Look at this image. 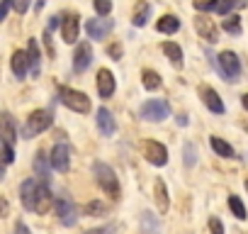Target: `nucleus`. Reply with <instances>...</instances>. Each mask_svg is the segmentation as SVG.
Segmentation results:
<instances>
[{
	"instance_id": "1",
	"label": "nucleus",
	"mask_w": 248,
	"mask_h": 234,
	"mask_svg": "<svg viewBox=\"0 0 248 234\" xmlns=\"http://www.w3.org/2000/svg\"><path fill=\"white\" fill-rule=\"evenodd\" d=\"M20 198H22V205L30 210V212H46L54 202V195H51V188L46 181L42 178H27L20 188Z\"/></svg>"
},
{
	"instance_id": "2",
	"label": "nucleus",
	"mask_w": 248,
	"mask_h": 234,
	"mask_svg": "<svg viewBox=\"0 0 248 234\" xmlns=\"http://www.w3.org/2000/svg\"><path fill=\"white\" fill-rule=\"evenodd\" d=\"M51 125H54V115L49 110H34L27 117V122H25V127H22L20 134H22V139H34L42 132H46Z\"/></svg>"
},
{
	"instance_id": "3",
	"label": "nucleus",
	"mask_w": 248,
	"mask_h": 234,
	"mask_svg": "<svg viewBox=\"0 0 248 234\" xmlns=\"http://www.w3.org/2000/svg\"><path fill=\"white\" fill-rule=\"evenodd\" d=\"M93 176H95L97 185L105 190V195H109L112 200L119 198V181H117V173H114L107 164L95 161V164H93Z\"/></svg>"
},
{
	"instance_id": "4",
	"label": "nucleus",
	"mask_w": 248,
	"mask_h": 234,
	"mask_svg": "<svg viewBox=\"0 0 248 234\" xmlns=\"http://www.w3.org/2000/svg\"><path fill=\"white\" fill-rule=\"evenodd\" d=\"M56 98H59V102H63L73 112H80V115H88L90 112V98L85 93H80V90H73L68 85H59Z\"/></svg>"
},
{
	"instance_id": "5",
	"label": "nucleus",
	"mask_w": 248,
	"mask_h": 234,
	"mask_svg": "<svg viewBox=\"0 0 248 234\" xmlns=\"http://www.w3.org/2000/svg\"><path fill=\"white\" fill-rule=\"evenodd\" d=\"M139 117L146 122H163L166 117H170V105L166 100H146L139 110Z\"/></svg>"
},
{
	"instance_id": "6",
	"label": "nucleus",
	"mask_w": 248,
	"mask_h": 234,
	"mask_svg": "<svg viewBox=\"0 0 248 234\" xmlns=\"http://www.w3.org/2000/svg\"><path fill=\"white\" fill-rule=\"evenodd\" d=\"M217 66H219V73L224 76V81H238L241 76V61L233 51H221L219 59H217Z\"/></svg>"
},
{
	"instance_id": "7",
	"label": "nucleus",
	"mask_w": 248,
	"mask_h": 234,
	"mask_svg": "<svg viewBox=\"0 0 248 234\" xmlns=\"http://www.w3.org/2000/svg\"><path fill=\"white\" fill-rule=\"evenodd\" d=\"M141 154L154 166H166L168 164V149L161 142H156V139H144L141 142Z\"/></svg>"
},
{
	"instance_id": "8",
	"label": "nucleus",
	"mask_w": 248,
	"mask_h": 234,
	"mask_svg": "<svg viewBox=\"0 0 248 234\" xmlns=\"http://www.w3.org/2000/svg\"><path fill=\"white\" fill-rule=\"evenodd\" d=\"M49 161H51V168H56V171L66 173V171L71 168V149H68V144H63V142L54 144Z\"/></svg>"
},
{
	"instance_id": "9",
	"label": "nucleus",
	"mask_w": 248,
	"mask_h": 234,
	"mask_svg": "<svg viewBox=\"0 0 248 234\" xmlns=\"http://www.w3.org/2000/svg\"><path fill=\"white\" fill-rule=\"evenodd\" d=\"M54 210H56V217L61 219V224L73 227V224L78 222V207H76L68 198H59L56 205H54Z\"/></svg>"
},
{
	"instance_id": "10",
	"label": "nucleus",
	"mask_w": 248,
	"mask_h": 234,
	"mask_svg": "<svg viewBox=\"0 0 248 234\" xmlns=\"http://www.w3.org/2000/svg\"><path fill=\"white\" fill-rule=\"evenodd\" d=\"M195 32L200 34V39H204L209 44H217L219 42V30H217L214 20H207L204 15H197L195 17Z\"/></svg>"
},
{
	"instance_id": "11",
	"label": "nucleus",
	"mask_w": 248,
	"mask_h": 234,
	"mask_svg": "<svg viewBox=\"0 0 248 234\" xmlns=\"http://www.w3.org/2000/svg\"><path fill=\"white\" fill-rule=\"evenodd\" d=\"M112 30H114V22L107 20V17H100V20L95 17V20H88L85 22V32H88L90 39H105Z\"/></svg>"
},
{
	"instance_id": "12",
	"label": "nucleus",
	"mask_w": 248,
	"mask_h": 234,
	"mask_svg": "<svg viewBox=\"0 0 248 234\" xmlns=\"http://www.w3.org/2000/svg\"><path fill=\"white\" fill-rule=\"evenodd\" d=\"M80 34V17L78 15H66L61 20V37L66 44H76Z\"/></svg>"
},
{
	"instance_id": "13",
	"label": "nucleus",
	"mask_w": 248,
	"mask_h": 234,
	"mask_svg": "<svg viewBox=\"0 0 248 234\" xmlns=\"http://www.w3.org/2000/svg\"><path fill=\"white\" fill-rule=\"evenodd\" d=\"M90 64H93V47L88 42H78V49L73 54V71L83 73Z\"/></svg>"
},
{
	"instance_id": "14",
	"label": "nucleus",
	"mask_w": 248,
	"mask_h": 234,
	"mask_svg": "<svg viewBox=\"0 0 248 234\" xmlns=\"http://www.w3.org/2000/svg\"><path fill=\"white\" fill-rule=\"evenodd\" d=\"M200 98H202V102L207 105V110L209 112H214V115H224V102H221V98H219V93L214 90V88H209V85H200Z\"/></svg>"
},
{
	"instance_id": "15",
	"label": "nucleus",
	"mask_w": 248,
	"mask_h": 234,
	"mask_svg": "<svg viewBox=\"0 0 248 234\" xmlns=\"http://www.w3.org/2000/svg\"><path fill=\"white\" fill-rule=\"evenodd\" d=\"M114 88H117V81H114L112 71L109 68H100L97 71V95L100 98H112Z\"/></svg>"
},
{
	"instance_id": "16",
	"label": "nucleus",
	"mask_w": 248,
	"mask_h": 234,
	"mask_svg": "<svg viewBox=\"0 0 248 234\" xmlns=\"http://www.w3.org/2000/svg\"><path fill=\"white\" fill-rule=\"evenodd\" d=\"M97 130L102 132V137H112L117 132V122H114V117L107 107H100L97 110Z\"/></svg>"
},
{
	"instance_id": "17",
	"label": "nucleus",
	"mask_w": 248,
	"mask_h": 234,
	"mask_svg": "<svg viewBox=\"0 0 248 234\" xmlns=\"http://www.w3.org/2000/svg\"><path fill=\"white\" fill-rule=\"evenodd\" d=\"M154 198H156V207H158V212L166 215L168 207H170V200H168V190H166L163 178H156V183H154Z\"/></svg>"
},
{
	"instance_id": "18",
	"label": "nucleus",
	"mask_w": 248,
	"mask_h": 234,
	"mask_svg": "<svg viewBox=\"0 0 248 234\" xmlns=\"http://www.w3.org/2000/svg\"><path fill=\"white\" fill-rule=\"evenodd\" d=\"M27 59H30V73H32V76H39L42 51H39V42H37V39H30V44H27Z\"/></svg>"
},
{
	"instance_id": "19",
	"label": "nucleus",
	"mask_w": 248,
	"mask_h": 234,
	"mask_svg": "<svg viewBox=\"0 0 248 234\" xmlns=\"http://www.w3.org/2000/svg\"><path fill=\"white\" fill-rule=\"evenodd\" d=\"M10 66H13V73H15V78H25L27 76V71H30V59H27V51H15L13 54V59H10Z\"/></svg>"
},
{
	"instance_id": "20",
	"label": "nucleus",
	"mask_w": 248,
	"mask_h": 234,
	"mask_svg": "<svg viewBox=\"0 0 248 234\" xmlns=\"http://www.w3.org/2000/svg\"><path fill=\"white\" fill-rule=\"evenodd\" d=\"M0 122H3V144H15V139H17V130H15L13 115H10V112H3Z\"/></svg>"
},
{
	"instance_id": "21",
	"label": "nucleus",
	"mask_w": 248,
	"mask_h": 234,
	"mask_svg": "<svg viewBox=\"0 0 248 234\" xmlns=\"http://www.w3.org/2000/svg\"><path fill=\"white\" fill-rule=\"evenodd\" d=\"M156 30H158L161 34H175V32L180 30V20H178L175 15H163V17L156 22Z\"/></svg>"
},
{
	"instance_id": "22",
	"label": "nucleus",
	"mask_w": 248,
	"mask_h": 234,
	"mask_svg": "<svg viewBox=\"0 0 248 234\" xmlns=\"http://www.w3.org/2000/svg\"><path fill=\"white\" fill-rule=\"evenodd\" d=\"M163 54L170 59V64H173L175 68H183V49H180L175 42H166V44H163Z\"/></svg>"
},
{
	"instance_id": "23",
	"label": "nucleus",
	"mask_w": 248,
	"mask_h": 234,
	"mask_svg": "<svg viewBox=\"0 0 248 234\" xmlns=\"http://www.w3.org/2000/svg\"><path fill=\"white\" fill-rule=\"evenodd\" d=\"M141 232L144 234H161V224H158V219H156V215L154 212H141Z\"/></svg>"
},
{
	"instance_id": "24",
	"label": "nucleus",
	"mask_w": 248,
	"mask_h": 234,
	"mask_svg": "<svg viewBox=\"0 0 248 234\" xmlns=\"http://www.w3.org/2000/svg\"><path fill=\"white\" fill-rule=\"evenodd\" d=\"M209 144H212V149H214L219 156H224V159H233V147H231L229 142H224L221 137H212Z\"/></svg>"
},
{
	"instance_id": "25",
	"label": "nucleus",
	"mask_w": 248,
	"mask_h": 234,
	"mask_svg": "<svg viewBox=\"0 0 248 234\" xmlns=\"http://www.w3.org/2000/svg\"><path fill=\"white\" fill-rule=\"evenodd\" d=\"M149 17H151V5H149V3H139V8L134 10L132 25H134V27H144V25L149 22Z\"/></svg>"
},
{
	"instance_id": "26",
	"label": "nucleus",
	"mask_w": 248,
	"mask_h": 234,
	"mask_svg": "<svg viewBox=\"0 0 248 234\" xmlns=\"http://www.w3.org/2000/svg\"><path fill=\"white\" fill-rule=\"evenodd\" d=\"M141 83H144L146 90H158L161 88V76L156 71H151V68H144L141 71Z\"/></svg>"
},
{
	"instance_id": "27",
	"label": "nucleus",
	"mask_w": 248,
	"mask_h": 234,
	"mask_svg": "<svg viewBox=\"0 0 248 234\" xmlns=\"http://www.w3.org/2000/svg\"><path fill=\"white\" fill-rule=\"evenodd\" d=\"M49 166H51V161H46V156L39 151V154L34 156V171H37V176H39L42 181H49Z\"/></svg>"
},
{
	"instance_id": "28",
	"label": "nucleus",
	"mask_w": 248,
	"mask_h": 234,
	"mask_svg": "<svg viewBox=\"0 0 248 234\" xmlns=\"http://www.w3.org/2000/svg\"><path fill=\"white\" fill-rule=\"evenodd\" d=\"M246 5V0H219V8H217V13L219 15H231V10H238V8H243Z\"/></svg>"
},
{
	"instance_id": "29",
	"label": "nucleus",
	"mask_w": 248,
	"mask_h": 234,
	"mask_svg": "<svg viewBox=\"0 0 248 234\" xmlns=\"http://www.w3.org/2000/svg\"><path fill=\"white\" fill-rule=\"evenodd\" d=\"M224 32L226 34H231V37H238L243 30H241V17L238 15H229L226 20H224Z\"/></svg>"
},
{
	"instance_id": "30",
	"label": "nucleus",
	"mask_w": 248,
	"mask_h": 234,
	"mask_svg": "<svg viewBox=\"0 0 248 234\" xmlns=\"http://www.w3.org/2000/svg\"><path fill=\"white\" fill-rule=\"evenodd\" d=\"M229 207H231V212H233L236 219H246V217H248V215H246V207H243V202H241L238 195H229Z\"/></svg>"
},
{
	"instance_id": "31",
	"label": "nucleus",
	"mask_w": 248,
	"mask_h": 234,
	"mask_svg": "<svg viewBox=\"0 0 248 234\" xmlns=\"http://www.w3.org/2000/svg\"><path fill=\"white\" fill-rule=\"evenodd\" d=\"M219 0H195V10L200 13H217Z\"/></svg>"
},
{
	"instance_id": "32",
	"label": "nucleus",
	"mask_w": 248,
	"mask_h": 234,
	"mask_svg": "<svg viewBox=\"0 0 248 234\" xmlns=\"http://www.w3.org/2000/svg\"><path fill=\"white\" fill-rule=\"evenodd\" d=\"M93 5H95V13L100 17H107L112 10V0H93Z\"/></svg>"
},
{
	"instance_id": "33",
	"label": "nucleus",
	"mask_w": 248,
	"mask_h": 234,
	"mask_svg": "<svg viewBox=\"0 0 248 234\" xmlns=\"http://www.w3.org/2000/svg\"><path fill=\"white\" fill-rule=\"evenodd\" d=\"M195 161H197V149L192 142H187L185 144V166H195Z\"/></svg>"
},
{
	"instance_id": "34",
	"label": "nucleus",
	"mask_w": 248,
	"mask_h": 234,
	"mask_svg": "<svg viewBox=\"0 0 248 234\" xmlns=\"http://www.w3.org/2000/svg\"><path fill=\"white\" fill-rule=\"evenodd\" d=\"M97 212H105V205H102V202H95V200H93V202L85 205V215L93 217V215H97Z\"/></svg>"
},
{
	"instance_id": "35",
	"label": "nucleus",
	"mask_w": 248,
	"mask_h": 234,
	"mask_svg": "<svg viewBox=\"0 0 248 234\" xmlns=\"http://www.w3.org/2000/svg\"><path fill=\"white\" fill-rule=\"evenodd\" d=\"M209 232H212V234H224V224H221L219 217H212V219H209Z\"/></svg>"
},
{
	"instance_id": "36",
	"label": "nucleus",
	"mask_w": 248,
	"mask_h": 234,
	"mask_svg": "<svg viewBox=\"0 0 248 234\" xmlns=\"http://www.w3.org/2000/svg\"><path fill=\"white\" fill-rule=\"evenodd\" d=\"M114 232H117V227H114V224H105V227L90 229V232H85V234H114Z\"/></svg>"
},
{
	"instance_id": "37",
	"label": "nucleus",
	"mask_w": 248,
	"mask_h": 234,
	"mask_svg": "<svg viewBox=\"0 0 248 234\" xmlns=\"http://www.w3.org/2000/svg\"><path fill=\"white\" fill-rule=\"evenodd\" d=\"M13 159H15L13 144H3V161H5V164H13Z\"/></svg>"
},
{
	"instance_id": "38",
	"label": "nucleus",
	"mask_w": 248,
	"mask_h": 234,
	"mask_svg": "<svg viewBox=\"0 0 248 234\" xmlns=\"http://www.w3.org/2000/svg\"><path fill=\"white\" fill-rule=\"evenodd\" d=\"M30 5H32V0H15V10H17L20 15H25V13L30 10Z\"/></svg>"
},
{
	"instance_id": "39",
	"label": "nucleus",
	"mask_w": 248,
	"mask_h": 234,
	"mask_svg": "<svg viewBox=\"0 0 248 234\" xmlns=\"http://www.w3.org/2000/svg\"><path fill=\"white\" fill-rule=\"evenodd\" d=\"M10 8H15V0H3V8H0V20H5Z\"/></svg>"
},
{
	"instance_id": "40",
	"label": "nucleus",
	"mask_w": 248,
	"mask_h": 234,
	"mask_svg": "<svg viewBox=\"0 0 248 234\" xmlns=\"http://www.w3.org/2000/svg\"><path fill=\"white\" fill-rule=\"evenodd\" d=\"M107 54H109V56H112V59L117 61V59L122 56V47H119V44H112V47L107 49Z\"/></svg>"
},
{
	"instance_id": "41",
	"label": "nucleus",
	"mask_w": 248,
	"mask_h": 234,
	"mask_svg": "<svg viewBox=\"0 0 248 234\" xmlns=\"http://www.w3.org/2000/svg\"><path fill=\"white\" fill-rule=\"evenodd\" d=\"M15 234H32V232H30V227H27L25 222H17V227H15Z\"/></svg>"
},
{
	"instance_id": "42",
	"label": "nucleus",
	"mask_w": 248,
	"mask_h": 234,
	"mask_svg": "<svg viewBox=\"0 0 248 234\" xmlns=\"http://www.w3.org/2000/svg\"><path fill=\"white\" fill-rule=\"evenodd\" d=\"M56 25H59V17H51V22H49V30H54Z\"/></svg>"
},
{
	"instance_id": "43",
	"label": "nucleus",
	"mask_w": 248,
	"mask_h": 234,
	"mask_svg": "<svg viewBox=\"0 0 248 234\" xmlns=\"http://www.w3.org/2000/svg\"><path fill=\"white\" fill-rule=\"evenodd\" d=\"M241 102H243V107L248 110V93H246V95H241Z\"/></svg>"
},
{
	"instance_id": "44",
	"label": "nucleus",
	"mask_w": 248,
	"mask_h": 234,
	"mask_svg": "<svg viewBox=\"0 0 248 234\" xmlns=\"http://www.w3.org/2000/svg\"><path fill=\"white\" fill-rule=\"evenodd\" d=\"M42 8H44V0H37V13H39Z\"/></svg>"
},
{
	"instance_id": "45",
	"label": "nucleus",
	"mask_w": 248,
	"mask_h": 234,
	"mask_svg": "<svg viewBox=\"0 0 248 234\" xmlns=\"http://www.w3.org/2000/svg\"><path fill=\"white\" fill-rule=\"evenodd\" d=\"M246 190H248V181H246Z\"/></svg>"
}]
</instances>
